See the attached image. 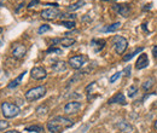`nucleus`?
Masks as SVG:
<instances>
[{"label": "nucleus", "mask_w": 157, "mask_h": 133, "mask_svg": "<svg viewBox=\"0 0 157 133\" xmlns=\"http://www.w3.org/2000/svg\"><path fill=\"white\" fill-rule=\"evenodd\" d=\"M74 125V121L68 119L65 116H56L47 122V129L51 133H61L63 128L72 127Z\"/></svg>", "instance_id": "obj_1"}, {"label": "nucleus", "mask_w": 157, "mask_h": 133, "mask_svg": "<svg viewBox=\"0 0 157 133\" xmlns=\"http://www.w3.org/2000/svg\"><path fill=\"white\" fill-rule=\"evenodd\" d=\"M1 112H3L4 118H6V119H13V118H16L21 112V110H20L18 107H17L16 104H13V103L3 102L1 103Z\"/></svg>", "instance_id": "obj_2"}, {"label": "nucleus", "mask_w": 157, "mask_h": 133, "mask_svg": "<svg viewBox=\"0 0 157 133\" xmlns=\"http://www.w3.org/2000/svg\"><path fill=\"white\" fill-rule=\"evenodd\" d=\"M46 94V87L45 86H37V87H33L30 90H28L26 92V99L28 102H34V101H38L40 98H42Z\"/></svg>", "instance_id": "obj_3"}, {"label": "nucleus", "mask_w": 157, "mask_h": 133, "mask_svg": "<svg viewBox=\"0 0 157 133\" xmlns=\"http://www.w3.org/2000/svg\"><path fill=\"white\" fill-rule=\"evenodd\" d=\"M86 61H87V57L86 56H83V54H76V56L70 57L69 61H68V63H69V65H70L73 69L79 70V69H81L83 67V64L86 63Z\"/></svg>", "instance_id": "obj_4"}, {"label": "nucleus", "mask_w": 157, "mask_h": 133, "mask_svg": "<svg viewBox=\"0 0 157 133\" xmlns=\"http://www.w3.org/2000/svg\"><path fill=\"white\" fill-rule=\"evenodd\" d=\"M114 47H115V52L117 54H123L125 51L128 47V43L123 36H115L114 39Z\"/></svg>", "instance_id": "obj_5"}, {"label": "nucleus", "mask_w": 157, "mask_h": 133, "mask_svg": "<svg viewBox=\"0 0 157 133\" xmlns=\"http://www.w3.org/2000/svg\"><path fill=\"white\" fill-rule=\"evenodd\" d=\"M61 16V12L58 9L53 7V9H46V10H42L41 11V17L46 21H53L56 20L57 17Z\"/></svg>", "instance_id": "obj_6"}, {"label": "nucleus", "mask_w": 157, "mask_h": 133, "mask_svg": "<svg viewBox=\"0 0 157 133\" xmlns=\"http://www.w3.org/2000/svg\"><path fill=\"white\" fill-rule=\"evenodd\" d=\"M30 76L34 80H44L47 76V73L42 67H34L30 70Z\"/></svg>", "instance_id": "obj_7"}, {"label": "nucleus", "mask_w": 157, "mask_h": 133, "mask_svg": "<svg viewBox=\"0 0 157 133\" xmlns=\"http://www.w3.org/2000/svg\"><path fill=\"white\" fill-rule=\"evenodd\" d=\"M26 53H27V48L22 44H16L12 47V57L16 60H22L26 56Z\"/></svg>", "instance_id": "obj_8"}, {"label": "nucleus", "mask_w": 157, "mask_h": 133, "mask_svg": "<svg viewBox=\"0 0 157 133\" xmlns=\"http://www.w3.org/2000/svg\"><path fill=\"white\" fill-rule=\"evenodd\" d=\"M81 109V103L80 102H75V101H72L64 105V112L70 115V114H76L79 110Z\"/></svg>", "instance_id": "obj_9"}, {"label": "nucleus", "mask_w": 157, "mask_h": 133, "mask_svg": "<svg viewBox=\"0 0 157 133\" xmlns=\"http://www.w3.org/2000/svg\"><path fill=\"white\" fill-rule=\"evenodd\" d=\"M52 44H53V45L59 44L63 47H70V46H73V45L76 44V40L73 39V37L65 36V37H61V39H53V40H52Z\"/></svg>", "instance_id": "obj_10"}, {"label": "nucleus", "mask_w": 157, "mask_h": 133, "mask_svg": "<svg viewBox=\"0 0 157 133\" xmlns=\"http://www.w3.org/2000/svg\"><path fill=\"white\" fill-rule=\"evenodd\" d=\"M112 7L122 17H128L129 13H131V6L127 5V4H115Z\"/></svg>", "instance_id": "obj_11"}, {"label": "nucleus", "mask_w": 157, "mask_h": 133, "mask_svg": "<svg viewBox=\"0 0 157 133\" xmlns=\"http://www.w3.org/2000/svg\"><path fill=\"white\" fill-rule=\"evenodd\" d=\"M149 65V58H148V54L146 53H142L139 56V58L135 62V69L140 70V69H144Z\"/></svg>", "instance_id": "obj_12"}, {"label": "nucleus", "mask_w": 157, "mask_h": 133, "mask_svg": "<svg viewBox=\"0 0 157 133\" xmlns=\"http://www.w3.org/2000/svg\"><path fill=\"white\" fill-rule=\"evenodd\" d=\"M108 103H109V104H115V103H117V104H122V105H126V104H127L126 98H125V94L122 93V92H117L112 98L109 99Z\"/></svg>", "instance_id": "obj_13"}, {"label": "nucleus", "mask_w": 157, "mask_h": 133, "mask_svg": "<svg viewBox=\"0 0 157 133\" xmlns=\"http://www.w3.org/2000/svg\"><path fill=\"white\" fill-rule=\"evenodd\" d=\"M105 40H103V39H93L92 41H91V46L94 48V51L96 52H99V51H102L104 47H105Z\"/></svg>", "instance_id": "obj_14"}, {"label": "nucleus", "mask_w": 157, "mask_h": 133, "mask_svg": "<svg viewBox=\"0 0 157 133\" xmlns=\"http://www.w3.org/2000/svg\"><path fill=\"white\" fill-rule=\"evenodd\" d=\"M52 69H53V71H56V73H63L66 70V63L64 61H58L52 65Z\"/></svg>", "instance_id": "obj_15"}, {"label": "nucleus", "mask_w": 157, "mask_h": 133, "mask_svg": "<svg viewBox=\"0 0 157 133\" xmlns=\"http://www.w3.org/2000/svg\"><path fill=\"white\" fill-rule=\"evenodd\" d=\"M27 73L26 71H23V73H21L20 75H18V76H17L15 80H12L9 85H7V88H10V90H12V88H16L17 86H18L20 84H21V81H22V79H23V76H24V75H26Z\"/></svg>", "instance_id": "obj_16"}, {"label": "nucleus", "mask_w": 157, "mask_h": 133, "mask_svg": "<svg viewBox=\"0 0 157 133\" xmlns=\"http://www.w3.org/2000/svg\"><path fill=\"white\" fill-rule=\"evenodd\" d=\"M117 128H120L122 132H127V133H129V132H132L133 131V127L127 122V121H120V122H117Z\"/></svg>", "instance_id": "obj_17"}, {"label": "nucleus", "mask_w": 157, "mask_h": 133, "mask_svg": "<svg viewBox=\"0 0 157 133\" xmlns=\"http://www.w3.org/2000/svg\"><path fill=\"white\" fill-rule=\"evenodd\" d=\"M120 27H121V23H120V22H115V23H112V24L107 26L105 28L103 29V32H104V33H114V32L118 30Z\"/></svg>", "instance_id": "obj_18"}, {"label": "nucleus", "mask_w": 157, "mask_h": 133, "mask_svg": "<svg viewBox=\"0 0 157 133\" xmlns=\"http://www.w3.org/2000/svg\"><path fill=\"white\" fill-rule=\"evenodd\" d=\"M144 48L143 47H139V48H135L133 52H129L128 54H126V56H123V58H122V60H123V62H128V61H131L132 58H133V57L135 56V54H138V53H140L142 51H143Z\"/></svg>", "instance_id": "obj_19"}, {"label": "nucleus", "mask_w": 157, "mask_h": 133, "mask_svg": "<svg viewBox=\"0 0 157 133\" xmlns=\"http://www.w3.org/2000/svg\"><path fill=\"white\" fill-rule=\"evenodd\" d=\"M27 132H37V133H44V127L41 125H31L26 127Z\"/></svg>", "instance_id": "obj_20"}, {"label": "nucleus", "mask_w": 157, "mask_h": 133, "mask_svg": "<svg viewBox=\"0 0 157 133\" xmlns=\"http://www.w3.org/2000/svg\"><path fill=\"white\" fill-rule=\"evenodd\" d=\"M83 5H85V1H83V0H79L77 3L69 5V6H68V10H69V11H76V10H79V9H80L81 6H83Z\"/></svg>", "instance_id": "obj_21"}, {"label": "nucleus", "mask_w": 157, "mask_h": 133, "mask_svg": "<svg viewBox=\"0 0 157 133\" xmlns=\"http://www.w3.org/2000/svg\"><path fill=\"white\" fill-rule=\"evenodd\" d=\"M153 84H155V79H153V78H149V79H148V80L143 84V86H142V87H143V90H144V91H149V90L153 86Z\"/></svg>", "instance_id": "obj_22"}, {"label": "nucleus", "mask_w": 157, "mask_h": 133, "mask_svg": "<svg viewBox=\"0 0 157 133\" xmlns=\"http://www.w3.org/2000/svg\"><path fill=\"white\" fill-rule=\"evenodd\" d=\"M61 26L68 28V29H74L75 28V21H62L61 22Z\"/></svg>", "instance_id": "obj_23"}, {"label": "nucleus", "mask_w": 157, "mask_h": 133, "mask_svg": "<svg viewBox=\"0 0 157 133\" xmlns=\"http://www.w3.org/2000/svg\"><path fill=\"white\" fill-rule=\"evenodd\" d=\"M61 18H63V20H69V21H74L76 15L75 13H61L59 16Z\"/></svg>", "instance_id": "obj_24"}, {"label": "nucleus", "mask_w": 157, "mask_h": 133, "mask_svg": "<svg viewBox=\"0 0 157 133\" xmlns=\"http://www.w3.org/2000/svg\"><path fill=\"white\" fill-rule=\"evenodd\" d=\"M37 112L39 114V115H46V114L48 112V108L46 105H40L37 108Z\"/></svg>", "instance_id": "obj_25"}, {"label": "nucleus", "mask_w": 157, "mask_h": 133, "mask_svg": "<svg viewBox=\"0 0 157 133\" xmlns=\"http://www.w3.org/2000/svg\"><path fill=\"white\" fill-rule=\"evenodd\" d=\"M48 30H51V27H50L48 24H42V26L39 27L38 33L41 35V34H44V33H46V32H48Z\"/></svg>", "instance_id": "obj_26"}, {"label": "nucleus", "mask_w": 157, "mask_h": 133, "mask_svg": "<svg viewBox=\"0 0 157 133\" xmlns=\"http://www.w3.org/2000/svg\"><path fill=\"white\" fill-rule=\"evenodd\" d=\"M137 93H138V88H137L135 86H131V87L128 88V97L133 98V97H135Z\"/></svg>", "instance_id": "obj_27"}, {"label": "nucleus", "mask_w": 157, "mask_h": 133, "mask_svg": "<svg viewBox=\"0 0 157 133\" xmlns=\"http://www.w3.org/2000/svg\"><path fill=\"white\" fill-rule=\"evenodd\" d=\"M46 53H56V54H62V50L58 48V47H50Z\"/></svg>", "instance_id": "obj_28"}, {"label": "nucleus", "mask_w": 157, "mask_h": 133, "mask_svg": "<svg viewBox=\"0 0 157 133\" xmlns=\"http://www.w3.org/2000/svg\"><path fill=\"white\" fill-rule=\"evenodd\" d=\"M121 74H122L121 71H117V73H115V74L112 75V76L110 78V84H114V82H115V81H116V80H117V79L121 76Z\"/></svg>", "instance_id": "obj_29"}, {"label": "nucleus", "mask_w": 157, "mask_h": 133, "mask_svg": "<svg viewBox=\"0 0 157 133\" xmlns=\"http://www.w3.org/2000/svg\"><path fill=\"white\" fill-rule=\"evenodd\" d=\"M9 127V122L5 120H0V131H4Z\"/></svg>", "instance_id": "obj_30"}, {"label": "nucleus", "mask_w": 157, "mask_h": 133, "mask_svg": "<svg viewBox=\"0 0 157 133\" xmlns=\"http://www.w3.org/2000/svg\"><path fill=\"white\" fill-rule=\"evenodd\" d=\"M40 3V0H31V1L28 4V9H31V7H34V6H35V5H38Z\"/></svg>", "instance_id": "obj_31"}, {"label": "nucleus", "mask_w": 157, "mask_h": 133, "mask_svg": "<svg viewBox=\"0 0 157 133\" xmlns=\"http://www.w3.org/2000/svg\"><path fill=\"white\" fill-rule=\"evenodd\" d=\"M125 75L128 78V76H131V67H127L126 69H125Z\"/></svg>", "instance_id": "obj_32"}, {"label": "nucleus", "mask_w": 157, "mask_h": 133, "mask_svg": "<svg viewBox=\"0 0 157 133\" xmlns=\"http://www.w3.org/2000/svg\"><path fill=\"white\" fill-rule=\"evenodd\" d=\"M152 54H153L155 58H157V45L152 47Z\"/></svg>", "instance_id": "obj_33"}, {"label": "nucleus", "mask_w": 157, "mask_h": 133, "mask_svg": "<svg viewBox=\"0 0 157 133\" xmlns=\"http://www.w3.org/2000/svg\"><path fill=\"white\" fill-rule=\"evenodd\" d=\"M94 85H96V82H91V85H90V86H87V87H86V92H88L92 87H94Z\"/></svg>", "instance_id": "obj_34"}, {"label": "nucleus", "mask_w": 157, "mask_h": 133, "mask_svg": "<svg viewBox=\"0 0 157 133\" xmlns=\"http://www.w3.org/2000/svg\"><path fill=\"white\" fill-rule=\"evenodd\" d=\"M5 133H21V132L16 131V129H11V131H7V132H5Z\"/></svg>", "instance_id": "obj_35"}, {"label": "nucleus", "mask_w": 157, "mask_h": 133, "mask_svg": "<svg viewBox=\"0 0 157 133\" xmlns=\"http://www.w3.org/2000/svg\"><path fill=\"white\" fill-rule=\"evenodd\" d=\"M46 5H47V6H55V7H56V9H57V7H58V6H59V5H58V4H48V3H47V4H46Z\"/></svg>", "instance_id": "obj_36"}, {"label": "nucleus", "mask_w": 157, "mask_h": 133, "mask_svg": "<svg viewBox=\"0 0 157 133\" xmlns=\"http://www.w3.org/2000/svg\"><path fill=\"white\" fill-rule=\"evenodd\" d=\"M23 6H24V3H23V4H21V5L18 6V7H17V9H16V11H17V12H18V11H20V10H21V9L23 7Z\"/></svg>", "instance_id": "obj_37"}, {"label": "nucleus", "mask_w": 157, "mask_h": 133, "mask_svg": "<svg viewBox=\"0 0 157 133\" xmlns=\"http://www.w3.org/2000/svg\"><path fill=\"white\" fill-rule=\"evenodd\" d=\"M153 127H155V128H156V129H157V120H156V121H155V122H153Z\"/></svg>", "instance_id": "obj_38"}, {"label": "nucleus", "mask_w": 157, "mask_h": 133, "mask_svg": "<svg viewBox=\"0 0 157 133\" xmlns=\"http://www.w3.org/2000/svg\"><path fill=\"white\" fill-rule=\"evenodd\" d=\"M1 32H3V28H1V27H0V33H1Z\"/></svg>", "instance_id": "obj_39"}, {"label": "nucleus", "mask_w": 157, "mask_h": 133, "mask_svg": "<svg viewBox=\"0 0 157 133\" xmlns=\"http://www.w3.org/2000/svg\"><path fill=\"white\" fill-rule=\"evenodd\" d=\"M102 1H110V0H102Z\"/></svg>", "instance_id": "obj_40"}, {"label": "nucleus", "mask_w": 157, "mask_h": 133, "mask_svg": "<svg viewBox=\"0 0 157 133\" xmlns=\"http://www.w3.org/2000/svg\"><path fill=\"white\" fill-rule=\"evenodd\" d=\"M1 5H3V3H1V1H0V6H1Z\"/></svg>", "instance_id": "obj_41"}]
</instances>
